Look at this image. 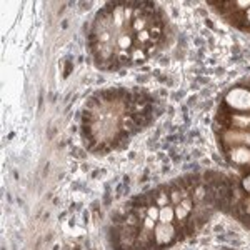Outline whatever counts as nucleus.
<instances>
[{
    "mask_svg": "<svg viewBox=\"0 0 250 250\" xmlns=\"http://www.w3.org/2000/svg\"><path fill=\"white\" fill-rule=\"evenodd\" d=\"M225 105L239 112H250V90L244 87H235L225 95Z\"/></svg>",
    "mask_w": 250,
    "mask_h": 250,
    "instance_id": "f257e3e1",
    "label": "nucleus"
},
{
    "mask_svg": "<svg viewBox=\"0 0 250 250\" xmlns=\"http://www.w3.org/2000/svg\"><path fill=\"white\" fill-rule=\"evenodd\" d=\"M245 19H247V22L250 23V9H249V10H245Z\"/></svg>",
    "mask_w": 250,
    "mask_h": 250,
    "instance_id": "0eeeda50",
    "label": "nucleus"
},
{
    "mask_svg": "<svg viewBox=\"0 0 250 250\" xmlns=\"http://www.w3.org/2000/svg\"><path fill=\"white\" fill-rule=\"evenodd\" d=\"M173 217H175V210H173L172 207H162L159 210V220L162 222V224H170L173 220Z\"/></svg>",
    "mask_w": 250,
    "mask_h": 250,
    "instance_id": "39448f33",
    "label": "nucleus"
},
{
    "mask_svg": "<svg viewBox=\"0 0 250 250\" xmlns=\"http://www.w3.org/2000/svg\"><path fill=\"white\" fill-rule=\"evenodd\" d=\"M190 212H192V200H188V199H185L182 200L179 205H177V208H175V217L179 220H184V219H187L188 215H190Z\"/></svg>",
    "mask_w": 250,
    "mask_h": 250,
    "instance_id": "7ed1b4c3",
    "label": "nucleus"
},
{
    "mask_svg": "<svg viewBox=\"0 0 250 250\" xmlns=\"http://www.w3.org/2000/svg\"><path fill=\"white\" fill-rule=\"evenodd\" d=\"M154 233H155V242L159 245H167L170 244L175 237V227L172 224H159L157 227L154 229Z\"/></svg>",
    "mask_w": 250,
    "mask_h": 250,
    "instance_id": "f03ea898",
    "label": "nucleus"
},
{
    "mask_svg": "<svg viewBox=\"0 0 250 250\" xmlns=\"http://www.w3.org/2000/svg\"><path fill=\"white\" fill-rule=\"evenodd\" d=\"M232 160L237 164H247L250 162V152L245 147H239L232 152Z\"/></svg>",
    "mask_w": 250,
    "mask_h": 250,
    "instance_id": "20e7f679",
    "label": "nucleus"
},
{
    "mask_svg": "<svg viewBox=\"0 0 250 250\" xmlns=\"http://www.w3.org/2000/svg\"><path fill=\"white\" fill-rule=\"evenodd\" d=\"M242 185H244L245 190L250 192V175H249V177H245V180H244V184H242Z\"/></svg>",
    "mask_w": 250,
    "mask_h": 250,
    "instance_id": "423d86ee",
    "label": "nucleus"
}]
</instances>
